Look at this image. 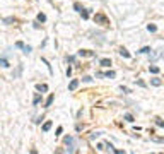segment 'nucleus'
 I'll use <instances>...</instances> for the list:
<instances>
[{
  "mask_svg": "<svg viewBox=\"0 0 164 154\" xmlns=\"http://www.w3.org/2000/svg\"><path fill=\"white\" fill-rule=\"evenodd\" d=\"M63 142H65L67 146H70V147H69V151H70V152H74V151H75V149H74V146H72V144H74V137L67 135L65 139H63Z\"/></svg>",
  "mask_w": 164,
  "mask_h": 154,
  "instance_id": "1",
  "label": "nucleus"
},
{
  "mask_svg": "<svg viewBox=\"0 0 164 154\" xmlns=\"http://www.w3.org/2000/svg\"><path fill=\"white\" fill-rule=\"evenodd\" d=\"M115 75H116V74H115L113 70H109V72H98V77H109V79H113Z\"/></svg>",
  "mask_w": 164,
  "mask_h": 154,
  "instance_id": "2",
  "label": "nucleus"
},
{
  "mask_svg": "<svg viewBox=\"0 0 164 154\" xmlns=\"http://www.w3.org/2000/svg\"><path fill=\"white\" fill-rule=\"evenodd\" d=\"M159 57H164V50H156V53H150V60H156Z\"/></svg>",
  "mask_w": 164,
  "mask_h": 154,
  "instance_id": "3",
  "label": "nucleus"
},
{
  "mask_svg": "<svg viewBox=\"0 0 164 154\" xmlns=\"http://www.w3.org/2000/svg\"><path fill=\"white\" fill-rule=\"evenodd\" d=\"M77 86H79V81H77V79H74V81L69 84V91H75Z\"/></svg>",
  "mask_w": 164,
  "mask_h": 154,
  "instance_id": "4",
  "label": "nucleus"
},
{
  "mask_svg": "<svg viewBox=\"0 0 164 154\" xmlns=\"http://www.w3.org/2000/svg\"><path fill=\"white\" fill-rule=\"evenodd\" d=\"M79 55L80 57H94V53H92V51H89V50H80Z\"/></svg>",
  "mask_w": 164,
  "mask_h": 154,
  "instance_id": "5",
  "label": "nucleus"
},
{
  "mask_svg": "<svg viewBox=\"0 0 164 154\" xmlns=\"http://www.w3.org/2000/svg\"><path fill=\"white\" fill-rule=\"evenodd\" d=\"M96 21H99V22H103V24H108V19L104 17L103 14H98L96 15Z\"/></svg>",
  "mask_w": 164,
  "mask_h": 154,
  "instance_id": "6",
  "label": "nucleus"
},
{
  "mask_svg": "<svg viewBox=\"0 0 164 154\" xmlns=\"http://www.w3.org/2000/svg\"><path fill=\"white\" fill-rule=\"evenodd\" d=\"M120 55H121V57H125V58H130V53H128V51L125 50V48H120Z\"/></svg>",
  "mask_w": 164,
  "mask_h": 154,
  "instance_id": "7",
  "label": "nucleus"
},
{
  "mask_svg": "<svg viewBox=\"0 0 164 154\" xmlns=\"http://www.w3.org/2000/svg\"><path fill=\"white\" fill-rule=\"evenodd\" d=\"M53 98H55L53 94H50V96H48L46 103H44V108H48V106H50V105H51V103H53Z\"/></svg>",
  "mask_w": 164,
  "mask_h": 154,
  "instance_id": "8",
  "label": "nucleus"
},
{
  "mask_svg": "<svg viewBox=\"0 0 164 154\" xmlns=\"http://www.w3.org/2000/svg\"><path fill=\"white\" fill-rule=\"evenodd\" d=\"M50 128H51V122H50V120L44 122V125H43V132H48Z\"/></svg>",
  "mask_w": 164,
  "mask_h": 154,
  "instance_id": "9",
  "label": "nucleus"
},
{
  "mask_svg": "<svg viewBox=\"0 0 164 154\" xmlns=\"http://www.w3.org/2000/svg\"><path fill=\"white\" fill-rule=\"evenodd\" d=\"M38 91L46 92V91H48V86H46V84H38Z\"/></svg>",
  "mask_w": 164,
  "mask_h": 154,
  "instance_id": "10",
  "label": "nucleus"
},
{
  "mask_svg": "<svg viewBox=\"0 0 164 154\" xmlns=\"http://www.w3.org/2000/svg\"><path fill=\"white\" fill-rule=\"evenodd\" d=\"M101 65L103 67H109V65H111V60H109V58H103L101 60Z\"/></svg>",
  "mask_w": 164,
  "mask_h": 154,
  "instance_id": "11",
  "label": "nucleus"
},
{
  "mask_svg": "<svg viewBox=\"0 0 164 154\" xmlns=\"http://www.w3.org/2000/svg\"><path fill=\"white\" fill-rule=\"evenodd\" d=\"M147 29H149L150 33H156V31H157V26H156V24H149V26H147Z\"/></svg>",
  "mask_w": 164,
  "mask_h": 154,
  "instance_id": "12",
  "label": "nucleus"
},
{
  "mask_svg": "<svg viewBox=\"0 0 164 154\" xmlns=\"http://www.w3.org/2000/svg\"><path fill=\"white\" fill-rule=\"evenodd\" d=\"M0 65L4 67V69H7V67H9V62H7L5 58H0Z\"/></svg>",
  "mask_w": 164,
  "mask_h": 154,
  "instance_id": "13",
  "label": "nucleus"
},
{
  "mask_svg": "<svg viewBox=\"0 0 164 154\" xmlns=\"http://www.w3.org/2000/svg\"><path fill=\"white\" fill-rule=\"evenodd\" d=\"M38 21H40V22H44V21H46V15L40 12V14H38Z\"/></svg>",
  "mask_w": 164,
  "mask_h": 154,
  "instance_id": "14",
  "label": "nucleus"
},
{
  "mask_svg": "<svg viewBox=\"0 0 164 154\" xmlns=\"http://www.w3.org/2000/svg\"><path fill=\"white\" fill-rule=\"evenodd\" d=\"M149 70H150L152 74H157V72H159V67H156V65H150V67H149Z\"/></svg>",
  "mask_w": 164,
  "mask_h": 154,
  "instance_id": "15",
  "label": "nucleus"
},
{
  "mask_svg": "<svg viewBox=\"0 0 164 154\" xmlns=\"http://www.w3.org/2000/svg\"><path fill=\"white\" fill-rule=\"evenodd\" d=\"M150 82H152V86H161V84H162V81H161V79H152Z\"/></svg>",
  "mask_w": 164,
  "mask_h": 154,
  "instance_id": "16",
  "label": "nucleus"
},
{
  "mask_svg": "<svg viewBox=\"0 0 164 154\" xmlns=\"http://www.w3.org/2000/svg\"><path fill=\"white\" fill-rule=\"evenodd\" d=\"M150 51H152V50H150V48H149V46H144V48H142V50H140V51H139V53H150Z\"/></svg>",
  "mask_w": 164,
  "mask_h": 154,
  "instance_id": "17",
  "label": "nucleus"
},
{
  "mask_svg": "<svg viewBox=\"0 0 164 154\" xmlns=\"http://www.w3.org/2000/svg\"><path fill=\"white\" fill-rule=\"evenodd\" d=\"M22 51H24L26 55H27V53H31V46H22Z\"/></svg>",
  "mask_w": 164,
  "mask_h": 154,
  "instance_id": "18",
  "label": "nucleus"
},
{
  "mask_svg": "<svg viewBox=\"0 0 164 154\" xmlns=\"http://www.w3.org/2000/svg\"><path fill=\"white\" fill-rule=\"evenodd\" d=\"M80 14H82V17H84V19L89 17V11H80Z\"/></svg>",
  "mask_w": 164,
  "mask_h": 154,
  "instance_id": "19",
  "label": "nucleus"
},
{
  "mask_svg": "<svg viewBox=\"0 0 164 154\" xmlns=\"http://www.w3.org/2000/svg\"><path fill=\"white\" fill-rule=\"evenodd\" d=\"M40 101H41V96H40V94H36V96H34V101H33V103H34V105H38Z\"/></svg>",
  "mask_w": 164,
  "mask_h": 154,
  "instance_id": "20",
  "label": "nucleus"
},
{
  "mask_svg": "<svg viewBox=\"0 0 164 154\" xmlns=\"http://www.w3.org/2000/svg\"><path fill=\"white\" fill-rule=\"evenodd\" d=\"M125 120H127V122H133V117L128 113V115H125Z\"/></svg>",
  "mask_w": 164,
  "mask_h": 154,
  "instance_id": "21",
  "label": "nucleus"
},
{
  "mask_svg": "<svg viewBox=\"0 0 164 154\" xmlns=\"http://www.w3.org/2000/svg\"><path fill=\"white\" fill-rule=\"evenodd\" d=\"M156 123L159 125V127H164V122L161 120V118H156Z\"/></svg>",
  "mask_w": 164,
  "mask_h": 154,
  "instance_id": "22",
  "label": "nucleus"
},
{
  "mask_svg": "<svg viewBox=\"0 0 164 154\" xmlns=\"http://www.w3.org/2000/svg\"><path fill=\"white\" fill-rule=\"evenodd\" d=\"M82 81H84V82H91V81H92V77L86 75V77H84V79H82Z\"/></svg>",
  "mask_w": 164,
  "mask_h": 154,
  "instance_id": "23",
  "label": "nucleus"
},
{
  "mask_svg": "<svg viewBox=\"0 0 164 154\" xmlns=\"http://www.w3.org/2000/svg\"><path fill=\"white\" fill-rule=\"evenodd\" d=\"M99 135H101V132H94V134L91 135V139H96V137H99Z\"/></svg>",
  "mask_w": 164,
  "mask_h": 154,
  "instance_id": "24",
  "label": "nucleus"
},
{
  "mask_svg": "<svg viewBox=\"0 0 164 154\" xmlns=\"http://www.w3.org/2000/svg\"><path fill=\"white\" fill-rule=\"evenodd\" d=\"M62 132H63V128H62V127H58V128H57V134H55V135H60Z\"/></svg>",
  "mask_w": 164,
  "mask_h": 154,
  "instance_id": "25",
  "label": "nucleus"
},
{
  "mask_svg": "<svg viewBox=\"0 0 164 154\" xmlns=\"http://www.w3.org/2000/svg\"><path fill=\"white\" fill-rule=\"evenodd\" d=\"M15 46H17V48H22V46H24V43H22V41H17V43H15Z\"/></svg>",
  "mask_w": 164,
  "mask_h": 154,
  "instance_id": "26",
  "label": "nucleus"
},
{
  "mask_svg": "<svg viewBox=\"0 0 164 154\" xmlns=\"http://www.w3.org/2000/svg\"><path fill=\"white\" fill-rule=\"evenodd\" d=\"M152 140H156V142H164V139H159V137H152Z\"/></svg>",
  "mask_w": 164,
  "mask_h": 154,
  "instance_id": "27",
  "label": "nucleus"
},
{
  "mask_svg": "<svg viewBox=\"0 0 164 154\" xmlns=\"http://www.w3.org/2000/svg\"><path fill=\"white\" fill-rule=\"evenodd\" d=\"M98 149L99 151H104V144H98Z\"/></svg>",
  "mask_w": 164,
  "mask_h": 154,
  "instance_id": "28",
  "label": "nucleus"
},
{
  "mask_svg": "<svg viewBox=\"0 0 164 154\" xmlns=\"http://www.w3.org/2000/svg\"><path fill=\"white\" fill-rule=\"evenodd\" d=\"M137 84L142 86V88H145V82H144V81H137Z\"/></svg>",
  "mask_w": 164,
  "mask_h": 154,
  "instance_id": "29",
  "label": "nucleus"
}]
</instances>
